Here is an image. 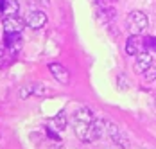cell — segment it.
Returning <instances> with one entry per match:
<instances>
[{"label": "cell", "instance_id": "4", "mask_svg": "<svg viewBox=\"0 0 156 149\" xmlns=\"http://www.w3.org/2000/svg\"><path fill=\"white\" fill-rule=\"evenodd\" d=\"M48 93H50V88H47L41 83H29V85H23L18 90V97L20 99H29L32 95L34 97H47Z\"/></svg>", "mask_w": 156, "mask_h": 149}, {"label": "cell", "instance_id": "9", "mask_svg": "<svg viewBox=\"0 0 156 149\" xmlns=\"http://www.w3.org/2000/svg\"><path fill=\"white\" fill-rule=\"evenodd\" d=\"M153 56L149 54V50H140L136 56H135V68H136V72H140L144 74L151 65H153Z\"/></svg>", "mask_w": 156, "mask_h": 149}, {"label": "cell", "instance_id": "18", "mask_svg": "<svg viewBox=\"0 0 156 149\" xmlns=\"http://www.w3.org/2000/svg\"><path fill=\"white\" fill-rule=\"evenodd\" d=\"M5 4H7V0H0V11H4V7H5Z\"/></svg>", "mask_w": 156, "mask_h": 149}, {"label": "cell", "instance_id": "16", "mask_svg": "<svg viewBox=\"0 0 156 149\" xmlns=\"http://www.w3.org/2000/svg\"><path fill=\"white\" fill-rule=\"evenodd\" d=\"M5 50H7V49H5ZM5 50H4V49L0 47V67H2L4 63L7 65V60H5V56H7V52H5Z\"/></svg>", "mask_w": 156, "mask_h": 149}, {"label": "cell", "instance_id": "6", "mask_svg": "<svg viewBox=\"0 0 156 149\" xmlns=\"http://www.w3.org/2000/svg\"><path fill=\"white\" fill-rule=\"evenodd\" d=\"M25 25V20L20 18V15L4 16V32H22Z\"/></svg>", "mask_w": 156, "mask_h": 149}, {"label": "cell", "instance_id": "11", "mask_svg": "<svg viewBox=\"0 0 156 149\" xmlns=\"http://www.w3.org/2000/svg\"><path fill=\"white\" fill-rule=\"evenodd\" d=\"M74 120H83V122H95V115L94 111L90 110V108H86V106H83V108H79L77 111H76V115H74Z\"/></svg>", "mask_w": 156, "mask_h": 149}, {"label": "cell", "instance_id": "14", "mask_svg": "<svg viewBox=\"0 0 156 149\" xmlns=\"http://www.w3.org/2000/svg\"><path fill=\"white\" fill-rule=\"evenodd\" d=\"M144 79L147 81V83H153L156 81V61H153V65L144 72Z\"/></svg>", "mask_w": 156, "mask_h": 149}, {"label": "cell", "instance_id": "7", "mask_svg": "<svg viewBox=\"0 0 156 149\" xmlns=\"http://www.w3.org/2000/svg\"><path fill=\"white\" fill-rule=\"evenodd\" d=\"M25 24L31 29H41L47 24V15L43 11H36V9L34 11H29L27 16H25Z\"/></svg>", "mask_w": 156, "mask_h": 149}, {"label": "cell", "instance_id": "12", "mask_svg": "<svg viewBox=\"0 0 156 149\" xmlns=\"http://www.w3.org/2000/svg\"><path fill=\"white\" fill-rule=\"evenodd\" d=\"M48 128H52L56 131H65L66 129V115H65V111H59L54 119L50 120V126Z\"/></svg>", "mask_w": 156, "mask_h": 149}, {"label": "cell", "instance_id": "8", "mask_svg": "<svg viewBox=\"0 0 156 149\" xmlns=\"http://www.w3.org/2000/svg\"><path fill=\"white\" fill-rule=\"evenodd\" d=\"M4 43H5V49L11 54H16L22 49V32H5L4 34Z\"/></svg>", "mask_w": 156, "mask_h": 149}, {"label": "cell", "instance_id": "17", "mask_svg": "<svg viewBox=\"0 0 156 149\" xmlns=\"http://www.w3.org/2000/svg\"><path fill=\"white\" fill-rule=\"evenodd\" d=\"M47 135H48V136H52V140H59L58 133H54V131H52V128H48V129H47Z\"/></svg>", "mask_w": 156, "mask_h": 149}, {"label": "cell", "instance_id": "15", "mask_svg": "<svg viewBox=\"0 0 156 149\" xmlns=\"http://www.w3.org/2000/svg\"><path fill=\"white\" fill-rule=\"evenodd\" d=\"M144 47H145V50L154 52L156 50V38L154 36H147V38L144 40Z\"/></svg>", "mask_w": 156, "mask_h": 149}, {"label": "cell", "instance_id": "19", "mask_svg": "<svg viewBox=\"0 0 156 149\" xmlns=\"http://www.w3.org/2000/svg\"><path fill=\"white\" fill-rule=\"evenodd\" d=\"M40 2H41V4H48V0H40Z\"/></svg>", "mask_w": 156, "mask_h": 149}, {"label": "cell", "instance_id": "2", "mask_svg": "<svg viewBox=\"0 0 156 149\" xmlns=\"http://www.w3.org/2000/svg\"><path fill=\"white\" fill-rule=\"evenodd\" d=\"M102 124H104V136H108L115 146H119V147H122V149H127L129 142H127L126 135L120 131V128L115 122H111V120H102Z\"/></svg>", "mask_w": 156, "mask_h": 149}, {"label": "cell", "instance_id": "3", "mask_svg": "<svg viewBox=\"0 0 156 149\" xmlns=\"http://www.w3.org/2000/svg\"><path fill=\"white\" fill-rule=\"evenodd\" d=\"M127 27L131 31V34H138L140 36L142 32H145L147 27H149V18L142 11H131L127 15Z\"/></svg>", "mask_w": 156, "mask_h": 149}, {"label": "cell", "instance_id": "5", "mask_svg": "<svg viewBox=\"0 0 156 149\" xmlns=\"http://www.w3.org/2000/svg\"><path fill=\"white\" fill-rule=\"evenodd\" d=\"M50 74L54 75V79L61 85H70V72L66 67H63L61 63H50L48 65Z\"/></svg>", "mask_w": 156, "mask_h": 149}, {"label": "cell", "instance_id": "1", "mask_svg": "<svg viewBox=\"0 0 156 149\" xmlns=\"http://www.w3.org/2000/svg\"><path fill=\"white\" fill-rule=\"evenodd\" d=\"M74 131L77 135L81 142H95L97 138H101V126L99 120L95 122H83V120H74Z\"/></svg>", "mask_w": 156, "mask_h": 149}, {"label": "cell", "instance_id": "10", "mask_svg": "<svg viewBox=\"0 0 156 149\" xmlns=\"http://www.w3.org/2000/svg\"><path fill=\"white\" fill-rule=\"evenodd\" d=\"M142 45H144V42H140L138 34H131V36L127 38V42H126V54H129V56H136V54L140 52Z\"/></svg>", "mask_w": 156, "mask_h": 149}, {"label": "cell", "instance_id": "13", "mask_svg": "<svg viewBox=\"0 0 156 149\" xmlns=\"http://www.w3.org/2000/svg\"><path fill=\"white\" fill-rule=\"evenodd\" d=\"M4 16H15L20 13V4H18V0H7V4H5V7H4Z\"/></svg>", "mask_w": 156, "mask_h": 149}]
</instances>
